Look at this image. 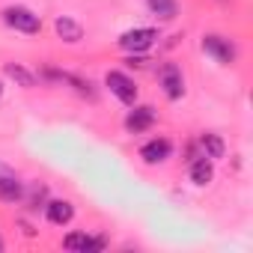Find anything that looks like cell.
Segmentation results:
<instances>
[{"mask_svg":"<svg viewBox=\"0 0 253 253\" xmlns=\"http://www.w3.org/2000/svg\"><path fill=\"white\" fill-rule=\"evenodd\" d=\"M3 24L12 27L15 33H27V36H36L42 30V18L27 6H6L3 9Z\"/></svg>","mask_w":253,"mask_h":253,"instance_id":"1","label":"cell"},{"mask_svg":"<svg viewBox=\"0 0 253 253\" xmlns=\"http://www.w3.org/2000/svg\"><path fill=\"white\" fill-rule=\"evenodd\" d=\"M158 42V30L155 27H134V30H125L119 36V48L128 51V54H143Z\"/></svg>","mask_w":253,"mask_h":253,"instance_id":"2","label":"cell"},{"mask_svg":"<svg viewBox=\"0 0 253 253\" xmlns=\"http://www.w3.org/2000/svg\"><path fill=\"white\" fill-rule=\"evenodd\" d=\"M104 86H107L122 104H128V107L137 101V84H134V78H128L125 72H116V69L107 72V75H104Z\"/></svg>","mask_w":253,"mask_h":253,"instance_id":"3","label":"cell"},{"mask_svg":"<svg viewBox=\"0 0 253 253\" xmlns=\"http://www.w3.org/2000/svg\"><path fill=\"white\" fill-rule=\"evenodd\" d=\"M203 51H206L209 57H214L220 66H232V63H235V45H232L226 36H217V33L203 36Z\"/></svg>","mask_w":253,"mask_h":253,"instance_id":"4","label":"cell"},{"mask_svg":"<svg viewBox=\"0 0 253 253\" xmlns=\"http://www.w3.org/2000/svg\"><path fill=\"white\" fill-rule=\"evenodd\" d=\"M158 81H161V89L170 101H179L185 95V78H182V69L176 63H164L158 72Z\"/></svg>","mask_w":253,"mask_h":253,"instance_id":"5","label":"cell"},{"mask_svg":"<svg viewBox=\"0 0 253 253\" xmlns=\"http://www.w3.org/2000/svg\"><path fill=\"white\" fill-rule=\"evenodd\" d=\"M155 125V107L149 104H131L128 116H125V131L128 134H143Z\"/></svg>","mask_w":253,"mask_h":253,"instance_id":"6","label":"cell"},{"mask_svg":"<svg viewBox=\"0 0 253 253\" xmlns=\"http://www.w3.org/2000/svg\"><path fill=\"white\" fill-rule=\"evenodd\" d=\"M173 155V143L167 140V137H152L149 143H143L140 146V158H143V164H164L167 158Z\"/></svg>","mask_w":253,"mask_h":253,"instance_id":"7","label":"cell"},{"mask_svg":"<svg viewBox=\"0 0 253 253\" xmlns=\"http://www.w3.org/2000/svg\"><path fill=\"white\" fill-rule=\"evenodd\" d=\"M45 217L54 226H69L72 217H75V206L69 200H48L45 203Z\"/></svg>","mask_w":253,"mask_h":253,"instance_id":"8","label":"cell"},{"mask_svg":"<svg viewBox=\"0 0 253 253\" xmlns=\"http://www.w3.org/2000/svg\"><path fill=\"white\" fill-rule=\"evenodd\" d=\"M54 30H57V36H60L63 42H69V45H78V42L84 39V24L75 21L72 15H60V18L54 21Z\"/></svg>","mask_w":253,"mask_h":253,"instance_id":"9","label":"cell"},{"mask_svg":"<svg viewBox=\"0 0 253 253\" xmlns=\"http://www.w3.org/2000/svg\"><path fill=\"white\" fill-rule=\"evenodd\" d=\"M63 247H66V250H81V253H86V250H104L107 241H104V238H92V235H86V232H69V235L63 238Z\"/></svg>","mask_w":253,"mask_h":253,"instance_id":"10","label":"cell"},{"mask_svg":"<svg viewBox=\"0 0 253 253\" xmlns=\"http://www.w3.org/2000/svg\"><path fill=\"white\" fill-rule=\"evenodd\" d=\"M21 197H24V182L15 176V170L0 176V200L3 203H21Z\"/></svg>","mask_w":253,"mask_h":253,"instance_id":"11","label":"cell"},{"mask_svg":"<svg viewBox=\"0 0 253 253\" xmlns=\"http://www.w3.org/2000/svg\"><path fill=\"white\" fill-rule=\"evenodd\" d=\"M211 179H214V161L206 158V155L194 158V161H191V182H194L197 188H206Z\"/></svg>","mask_w":253,"mask_h":253,"instance_id":"12","label":"cell"},{"mask_svg":"<svg viewBox=\"0 0 253 253\" xmlns=\"http://www.w3.org/2000/svg\"><path fill=\"white\" fill-rule=\"evenodd\" d=\"M3 75H6L9 81H15L21 89H33L36 81H39V78H36L27 66H21V63H6V66H3Z\"/></svg>","mask_w":253,"mask_h":253,"instance_id":"13","label":"cell"},{"mask_svg":"<svg viewBox=\"0 0 253 253\" xmlns=\"http://www.w3.org/2000/svg\"><path fill=\"white\" fill-rule=\"evenodd\" d=\"M21 203H24L30 211H36L39 206L45 209V203H48V188H45L42 182H30V185H24V197H21Z\"/></svg>","mask_w":253,"mask_h":253,"instance_id":"14","label":"cell"},{"mask_svg":"<svg viewBox=\"0 0 253 253\" xmlns=\"http://www.w3.org/2000/svg\"><path fill=\"white\" fill-rule=\"evenodd\" d=\"M200 146H203V155L211 158V161L223 158V152H226V143H223L220 134H214V131H206V134L200 137Z\"/></svg>","mask_w":253,"mask_h":253,"instance_id":"15","label":"cell"},{"mask_svg":"<svg viewBox=\"0 0 253 253\" xmlns=\"http://www.w3.org/2000/svg\"><path fill=\"white\" fill-rule=\"evenodd\" d=\"M149 9L158 21H173L179 15V3L176 0H149Z\"/></svg>","mask_w":253,"mask_h":253,"instance_id":"16","label":"cell"},{"mask_svg":"<svg viewBox=\"0 0 253 253\" xmlns=\"http://www.w3.org/2000/svg\"><path fill=\"white\" fill-rule=\"evenodd\" d=\"M6 173H12V167H6V164H0V176H6Z\"/></svg>","mask_w":253,"mask_h":253,"instance_id":"17","label":"cell"},{"mask_svg":"<svg viewBox=\"0 0 253 253\" xmlns=\"http://www.w3.org/2000/svg\"><path fill=\"white\" fill-rule=\"evenodd\" d=\"M0 95H3V81H0Z\"/></svg>","mask_w":253,"mask_h":253,"instance_id":"18","label":"cell"},{"mask_svg":"<svg viewBox=\"0 0 253 253\" xmlns=\"http://www.w3.org/2000/svg\"><path fill=\"white\" fill-rule=\"evenodd\" d=\"M0 250H3V238H0Z\"/></svg>","mask_w":253,"mask_h":253,"instance_id":"19","label":"cell"}]
</instances>
